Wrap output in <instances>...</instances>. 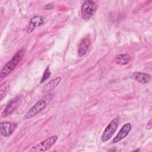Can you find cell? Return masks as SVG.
<instances>
[{
  "mask_svg": "<svg viewBox=\"0 0 152 152\" xmlns=\"http://www.w3.org/2000/svg\"><path fill=\"white\" fill-rule=\"evenodd\" d=\"M152 126V124H151V119H150L149 121L147 123V125H146V128L148 129H151Z\"/></svg>",
  "mask_w": 152,
  "mask_h": 152,
  "instance_id": "17",
  "label": "cell"
},
{
  "mask_svg": "<svg viewBox=\"0 0 152 152\" xmlns=\"http://www.w3.org/2000/svg\"><path fill=\"white\" fill-rule=\"evenodd\" d=\"M58 140L56 135H53L33 147L30 151H45L50 148Z\"/></svg>",
  "mask_w": 152,
  "mask_h": 152,
  "instance_id": "4",
  "label": "cell"
},
{
  "mask_svg": "<svg viewBox=\"0 0 152 152\" xmlns=\"http://www.w3.org/2000/svg\"><path fill=\"white\" fill-rule=\"evenodd\" d=\"M119 124V119L118 118L116 117L114 118L107 125V126L104 129L102 137L101 140L103 142H106L114 134Z\"/></svg>",
  "mask_w": 152,
  "mask_h": 152,
  "instance_id": "3",
  "label": "cell"
},
{
  "mask_svg": "<svg viewBox=\"0 0 152 152\" xmlns=\"http://www.w3.org/2000/svg\"><path fill=\"white\" fill-rule=\"evenodd\" d=\"M50 74H51V73L49 71V67L48 66L46 68V69H45V72L43 73V77H42V79L40 80V83L44 82L46 79H48L49 77V76L50 75Z\"/></svg>",
  "mask_w": 152,
  "mask_h": 152,
  "instance_id": "15",
  "label": "cell"
},
{
  "mask_svg": "<svg viewBox=\"0 0 152 152\" xmlns=\"http://www.w3.org/2000/svg\"><path fill=\"white\" fill-rule=\"evenodd\" d=\"M10 88V83L8 81H6L4 82L1 85L0 88V100H2L6 96L7 93L8 91Z\"/></svg>",
  "mask_w": 152,
  "mask_h": 152,
  "instance_id": "14",
  "label": "cell"
},
{
  "mask_svg": "<svg viewBox=\"0 0 152 152\" xmlns=\"http://www.w3.org/2000/svg\"><path fill=\"white\" fill-rule=\"evenodd\" d=\"M61 81V78L60 77H58L51 80L47 84L45 85V86L43 87L42 91L45 93L50 92L53 89H54L56 87L58 86V85L59 84Z\"/></svg>",
  "mask_w": 152,
  "mask_h": 152,
  "instance_id": "12",
  "label": "cell"
},
{
  "mask_svg": "<svg viewBox=\"0 0 152 152\" xmlns=\"http://www.w3.org/2000/svg\"><path fill=\"white\" fill-rule=\"evenodd\" d=\"M24 51L23 49H21L12 56V58L5 64V65L2 69L0 74L1 79L6 77L15 69V68L22 59Z\"/></svg>",
  "mask_w": 152,
  "mask_h": 152,
  "instance_id": "1",
  "label": "cell"
},
{
  "mask_svg": "<svg viewBox=\"0 0 152 152\" xmlns=\"http://www.w3.org/2000/svg\"><path fill=\"white\" fill-rule=\"evenodd\" d=\"M46 102L43 99H40L38 100L26 113L23 117V119H30L38 113L40 112L46 107Z\"/></svg>",
  "mask_w": 152,
  "mask_h": 152,
  "instance_id": "5",
  "label": "cell"
},
{
  "mask_svg": "<svg viewBox=\"0 0 152 152\" xmlns=\"http://www.w3.org/2000/svg\"><path fill=\"white\" fill-rule=\"evenodd\" d=\"M43 23V18L40 16H34L32 17L29 23V25L28 26V28L27 29V33H31L34 28L37 26H40L42 25Z\"/></svg>",
  "mask_w": 152,
  "mask_h": 152,
  "instance_id": "9",
  "label": "cell"
},
{
  "mask_svg": "<svg viewBox=\"0 0 152 152\" xmlns=\"http://www.w3.org/2000/svg\"><path fill=\"white\" fill-rule=\"evenodd\" d=\"M90 39L88 37L84 38L81 41L78 48V54L80 57H82L86 54L90 45Z\"/></svg>",
  "mask_w": 152,
  "mask_h": 152,
  "instance_id": "10",
  "label": "cell"
},
{
  "mask_svg": "<svg viewBox=\"0 0 152 152\" xmlns=\"http://www.w3.org/2000/svg\"><path fill=\"white\" fill-rule=\"evenodd\" d=\"M17 127V124L15 123L5 121L2 122L0 124L1 134L5 137L10 136L15 131Z\"/></svg>",
  "mask_w": 152,
  "mask_h": 152,
  "instance_id": "6",
  "label": "cell"
},
{
  "mask_svg": "<svg viewBox=\"0 0 152 152\" xmlns=\"http://www.w3.org/2000/svg\"><path fill=\"white\" fill-rule=\"evenodd\" d=\"M131 57L128 54H120L116 56V62L119 65H126L129 63Z\"/></svg>",
  "mask_w": 152,
  "mask_h": 152,
  "instance_id": "13",
  "label": "cell"
},
{
  "mask_svg": "<svg viewBox=\"0 0 152 152\" xmlns=\"http://www.w3.org/2000/svg\"><path fill=\"white\" fill-rule=\"evenodd\" d=\"M52 8H53V4H48L45 6L44 9L45 10H50Z\"/></svg>",
  "mask_w": 152,
  "mask_h": 152,
  "instance_id": "16",
  "label": "cell"
},
{
  "mask_svg": "<svg viewBox=\"0 0 152 152\" xmlns=\"http://www.w3.org/2000/svg\"><path fill=\"white\" fill-rule=\"evenodd\" d=\"M97 8V5L93 1H86L83 2L81 8V17L85 21L89 20L95 14Z\"/></svg>",
  "mask_w": 152,
  "mask_h": 152,
  "instance_id": "2",
  "label": "cell"
},
{
  "mask_svg": "<svg viewBox=\"0 0 152 152\" xmlns=\"http://www.w3.org/2000/svg\"><path fill=\"white\" fill-rule=\"evenodd\" d=\"M133 78L137 82L141 84H147L150 82L151 79L150 75L144 73V72H134L132 75Z\"/></svg>",
  "mask_w": 152,
  "mask_h": 152,
  "instance_id": "11",
  "label": "cell"
},
{
  "mask_svg": "<svg viewBox=\"0 0 152 152\" xmlns=\"http://www.w3.org/2000/svg\"><path fill=\"white\" fill-rule=\"evenodd\" d=\"M18 105V100L17 98L12 99L10 102H8L6 107L2 112L1 116L2 117H5L10 114H11L17 107Z\"/></svg>",
  "mask_w": 152,
  "mask_h": 152,
  "instance_id": "8",
  "label": "cell"
},
{
  "mask_svg": "<svg viewBox=\"0 0 152 152\" xmlns=\"http://www.w3.org/2000/svg\"><path fill=\"white\" fill-rule=\"evenodd\" d=\"M131 129V125L130 123L125 124L121 129L119 133L116 135V136L113 139L112 143H117L119 141L123 140L129 134Z\"/></svg>",
  "mask_w": 152,
  "mask_h": 152,
  "instance_id": "7",
  "label": "cell"
}]
</instances>
